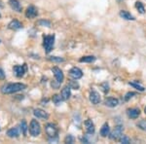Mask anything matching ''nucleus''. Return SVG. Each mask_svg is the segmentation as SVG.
<instances>
[{"label":"nucleus","instance_id":"obj_34","mask_svg":"<svg viewBox=\"0 0 146 144\" xmlns=\"http://www.w3.org/2000/svg\"><path fill=\"white\" fill-rule=\"evenodd\" d=\"M52 87H53V89H58L60 88V83L58 81H53L52 82Z\"/></svg>","mask_w":146,"mask_h":144},{"label":"nucleus","instance_id":"obj_26","mask_svg":"<svg viewBox=\"0 0 146 144\" xmlns=\"http://www.w3.org/2000/svg\"><path fill=\"white\" fill-rule=\"evenodd\" d=\"M129 84L131 85V86H133V88H135L136 90H138V91H139V92H143V91H144V88H143L142 86H140L139 84L135 83V82H129Z\"/></svg>","mask_w":146,"mask_h":144},{"label":"nucleus","instance_id":"obj_19","mask_svg":"<svg viewBox=\"0 0 146 144\" xmlns=\"http://www.w3.org/2000/svg\"><path fill=\"white\" fill-rule=\"evenodd\" d=\"M109 133H110L109 125H108L107 123H105V124H103V126L101 127V129H100V135L102 136V137H106L107 135H109Z\"/></svg>","mask_w":146,"mask_h":144},{"label":"nucleus","instance_id":"obj_10","mask_svg":"<svg viewBox=\"0 0 146 144\" xmlns=\"http://www.w3.org/2000/svg\"><path fill=\"white\" fill-rule=\"evenodd\" d=\"M84 125H85V129H86L87 133L93 134L94 133H95L96 127H95V125H94V123H93L92 120H90V119L86 120L85 123H84Z\"/></svg>","mask_w":146,"mask_h":144},{"label":"nucleus","instance_id":"obj_35","mask_svg":"<svg viewBox=\"0 0 146 144\" xmlns=\"http://www.w3.org/2000/svg\"><path fill=\"white\" fill-rule=\"evenodd\" d=\"M5 79V73H4L3 69L0 67V80H4Z\"/></svg>","mask_w":146,"mask_h":144},{"label":"nucleus","instance_id":"obj_27","mask_svg":"<svg viewBox=\"0 0 146 144\" xmlns=\"http://www.w3.org/2000/svg\"><path fill=\"white\" fill-rule=\"evenodd\" d=\"M38 25H41V27H51V22L50 21H47V20H41L38 22Z\"/></svg>","mask_w":146,"mask_h":144},{"label":"nucleus","instance_id":"obj_1","mask_svg":"<svg viewBox=\"0 0 146 144\" xmlns=\"http://www.w3.org/2000/svg\"><path fill=\"white\" fill-rule=\"evenodd\" d=\"M27 89V85L23 83H11V84H6L1 88L2 94H15L18 92H21L23 90Z\"/></svg>","mask_w":146,"mask_h":144},{"label":"nucleus","instance_id":"obj_25","mask_svg":"<svg viewBox=\"0 0 146 144\" xmlns=\"http://www.w3.org/2000/svg\"><path fill=\"white\" fill-rule=\"evenodd\" d=\"M52 100H53V102H55L56 105H58L60 102H62V100H63L62 96H58V94H55V96H53V98H52Z\"/></svg>","mask_w":146,"mask_h":144},{"label":"nucleus","instance_id":"obj_30","mask_svg":"<svg viewBox=\"0 0 146 144\" xmlns=\"http://www.w3.org/2000/svg\"><path fill=\"white\" fill-rule=\"evenodd\" d=\"M137 127L142 131H146V120H141L137 123Z\"/></svg>","mask_w":146,"mask_h":144},{"label":"nucleus","instance_id":"obj_36","mask_svg":"<svg viewBox=\"0 0 146 144\" xmlns=\"http://www.w3.org/2000/svg\"><path fill=\"white\" fill-rule=\"evenodd\" d=\"M144 112H145V114H146V107L144 108Z\"/></svg>","mask_w":146,"mask_h":144},{"label":"nucleus","instance_id":"obj_13","mask_svg":"<svg viewBox=\"0 0 146 144\" xmlns=\"http://www.w3.org/2000/svg\"><path fill=\"white\" fill-rule=\"evenodd\" d=\"M104 104L107 106V107H116L117 105L119 104V100L115 98H106L104 100Z\"/></svg>","mask_w":146,"mask_h":144},{"label":"nucleus","instance_id":"obj_33","mask_svg":"<svg viewBox=\"0 0 146 144\" xmlns=\"http://www.w3.org/2000/svg\"><path fill=\"white\" fill-rule=\"evenodd\" d=\"M133 96H135V93H128L126 96H125V100H126V101L129 100Z\"/></svg>","mask_w":146,"mask_h":144},{"label":"nucleus","instance_id":"obj_14","mask_svg":"<svg viewBox=\"0 0 146 144\" xmlns=\"http://www.w3.org/2000/svg\"><path fill=\"white\" fill-rule=\"evenodd\" d=\"M127 114L131 119H136L140 115V110L138 108H131V109L127 111Z\"/></svg>","mask_w":146,"mask_h":144},{"label":"nucleus","instance_id":"obj_37","mask_svg":"<svg viewBox=\"0 0 146 144\" xmlns=\"http://www.w3.org/2000/svg\"><path fill=\"white\" fill-rule=\"evenodd\" d=\"M0 18H1V14H0Z\"/></svg>","mask_w":146,"mask_h":144},{"label":"nucleus","instance_id":"obj_32","mask_svg":"<svg viewBox=\"0 0 146 144\" xmlns=\"http://www.w3.org/2000/svg\"><path fill=\"white\" fill-rule=\"evenodd\" d=\"M101 88H102V91L104 92V94H107L109 92V85L107 84V82L101 84Z\"/></svg>","mask_w":146,"mask_h":144},{"label":"nucleus","instance_id":"obj_20","mask_svg":"<svg viewBox=\"0 0 146 144\" xmlns=\"http://www.w3.org/2000/svg\"><path fill=\"white\" fill-rule=\"evenodd\" d=\"M120 16H121L123 19H125V20H128V21H135V17H133V15H131V13H129L128 11L122 10L120 12Z\"/></svg>","mask_w":146,"mask_h":144},{"label":"nucleus","instance_id":"obj_24","mask_svg":"<svg viewBox=\"0 0 146 144\" xmlns=\"http://www.w3.org/2000/svg\"><path fill=\"white\" fill-rule=\"evenodd\" d=\"M68 86L70 87V89H73V90H78L79 89V84L77 81H73V80H70L69 83H68Z\"/></svg>","mask_w":146,"mask_h":144},{"label":"nucleus","instance_id":"obj_11","mask_svg":"<svg viewBox=\"0 0 146 144\" xmlns=\"http://www.w3.org/2000/svg\"><path fill=\"white\" fill-rule=\"evenodd\" d=\"M33 114H34V116L36 117V118H38V119L47 120L49 118V114H48V113L45 112V111L42 110V109H39V108H37V109H34Z\"/></svg>","mask_w":146,"mask_h":144},{"label":"nucleus","instance_id":"obj_15","mask_svg":"<svg viewBox=\"0 0 146 144\" xmlns=\"http://www.w3.org/2000/svg\"><path fill=\"white\" fill-rule=\"evenodd\" d=\"M9 5L11 6V8L14 11L19 12V13L22 12V5L18 0H9Z\"/></svg>","mask_w":146,"mask_h":144},{"label":"nucleus","instance_id":"obj_4","mask_svg":"<svg viewBox=\"0 0 146 144\" xmlns=\"http://www.w3.org/2000/svg\"><path fill=\"white\" fill-rule=\"evenodd\" d=\"M28 129H29V133L32 136H38L40 133H41V127H40V124L37 122V120H31L29 124V127H28Z\"/></svg>","mask_w":146,"mask_h":144},{"label":"nucleus","instance_id":"obj_29","mask_svg":"<svg viewBox=\"0 0 146 144\" xmlns=\"http://www.w3.org/2000/svg\"><path fill=\"white\" fill-rule=\"evenodd\" d=\"M120 142L121 143H124V144H129L131 143V139H129L127 135H122L121 137H120Z\"/></svg>","mask_w":146,"mask_h":144},{"label":"nucleus","instance_id":"obj_17","mask_svg":"<svg viewBox=\"0 0 146 144\" xmlns=\"http://www.w3.org/2000/svg\"><path fill=\"white\" fill-rule=\"evenodd\" d=\"M8 27L12 30H19L23 28V23L21 22H19L18 20H14L8 25Z\"/></svg>","mask_w":146,"mask_h":144},{"label":"nucleus","instance_id":"obj_5","mask_svg":"<svg viewBox=\"0 0 146 144\" xmlns=\"http://www.w3.org/2000/svg\"><path fill=\"white\" fill-rule=\"evenodd\" d=\"M123 131H124L123 127L116 126L115 129H113L112 133H110V135H109L110 139H112V140H118V139H120V137L122 136V134H123Z\"/></svg>","mask_w":146,"mask_h":144},{"label":"nucleus","instance_id":"obj_16","mask_svg":"<svg viewBox=\"0 0 146 144\" xmlns=\"http://www.w3.org/2000/svg\"><path fill=\"white\" fill-rule=\"evenodd\" d=\"M70 96H71V89H70V87L69 86L64 87L62 90V93H60V96L62 98V100H67L70 98Z\"/></svg>","mask_w":146,"mask_h":144},{"label":"nucleus","instance_id":"obj_22","mask_svg":"<svg viewBox=\"0 0 146 144\" xmlns=\"http://www.w3.org/2000/svg\"><path fill=\"white\" fill-rule=\"evenodd\" d=\"M20 129H21V131H22V133H23V135H27V129H28V127H27V122H25V120H23V121L21 122V124H20Z\"/></svg>","mask_w":146,"mask_h":144},{"label":"nucleus","instance_id":"obj_18","mask_svg":"<svg viewBox=\"0 0 146 144\" xmlns=\"http://www.w3.org/2000/svg\"><path fill=\"white\" fill-rule=\"evenodd\" d=\"M7 135L10 138H16L20 135V131L18 127H12V129L7 131Z\"/></svg>","mask_w":146,"mask_h":144},{"label":"nucleus","instance_id":"obj_7","mask_svg":"<svg viewBox=\"0 0 146 144\" xmlns=\"http://www.w3.org/2000/svg\"><path fill=\"white\" fill-rule=\"evenodd\" d=\"M69 76L73 78L74 80H78L83 76V72H82V70L78 67H72L71 69L69 70Z\"/></svg>","mask_w":146,"mask_h":144},{"label":"nucleus","instance_id":"obj_23","mask_svg":"<svg viewBox=\"0 0 146 144\" xmlns=\"http://www.w3.org/2000/svg\"><path fill=\"white\" fill-rule=\"evenodd\" d=\"M135 8L137 9L138 12H139L140 14H144V12H145L144 6H143V4L141 3L140 1H136L135 2Z\"/></svg>","mask_w":146,"mask_h":144},{"label":"nucleus","instance_id":"obj_2","mask_svg":"<svg viewBox=\"0 0 146 144\" xmlns=\"http://www.w3.org/2000/svg\"><path fill=\"white\" fill-rule=\"evenodd\" d=\"M45 131H46L47 135H48L51 139H54V138L58 137V127H56L55 124H53V123H48V124H46Z\"/></svg>","mask_w":146,"mask_h":144},{"label":"nucleus","instance_id":"obj_28","mask_svg":"<svg viewBox=\"0 0 146 144\" xmlns=\"http://www.w3.org/2000/svg\"><path fill=\"white\" fill-rule=\"evenodd\" d=\"M49 60L53 61V62H62V61H64V60L62 58H60V56H50Z\"/></svg>","mask_w":146,"mask_h":144},{"label":"nucleus","instance_id":"obj_12","mask_svg":"<svg viewBox=\"0 0 146 144\" xmlns=\"http://www.w3.org/2000/svg\"><path fill=\"white\" fill-rule=\"evenodd\" d=\"M90 100L91 102L93 103V104H98V103L100 102V94L98 93V92L96 91H92L91 94H90Z\"/></svg>","mask_w":146,"mask_h":144},{"label":"nucleus","instance_id":"obj_31","mask_svg":"<svg viewBox=\"0 0 146 144\" xmlns=\"http://www.w3.org/2000/svg\"><path fill=\"white\" fill-rule=\"evenodd\" d=\"M64 142L65 143H69V144H72L74 142V137L71 135V134H68V135L65 136L64 138Z\"/></svg>","mask_w":146,"mask_h":144},{"label":"nucleus","instance_id":"obj_6","mask_svg":"<svg viewBox=\"0 0 146 144\" xmlns=\"http://www.w3.org/2000/svg\"><path fill=\"white\" fill-rule=\"evenodd\" d=\"M13 70H14V73L15 75L17 76L18 78H21L23 77V75L25 74V72L27 71V65L25 64H23V65H15L13 67Z\"/></svg>","mask_w":146,"mask_h":144},{"label":"nucleus","instance_id":"obj_21","mask_svg":"<svg viewBox=\"0 0 146 144\" xmlns=\"http://www.w3.org/2000/svg\"><path fill=\"white\" fill-rule=\"evenodd\" d=\"M96 60V56H85L79 60L80 62H94Z\"/></svg>","mask_w":146,"mask_h":144},{"label":"nucleus","instance_id":"obj_3","mask_svg":"<svg viewBox=\"0 0 146 144\" xmlns=\"http://www.w3.org/2000/svg\"><path fill=\"white\" fill-rule=\"evenodd\" d=\"M54 43H55V35L54 34L47 35V36L44 37L43 46H44V48H45L47 54H49L52 50H53Z\"/></svg>","mask_w":146,"mask_h":144},{"label":"nucleus","instance_id":"obj_9","mask_svg":"<svg viewBox=\"0 0 146 144\" xmlns=\"http://www.w3.org/2000/svg\"><path fill=\"white\" fill-rule=\"evenodd\" d=\"M52 71L54 73V76H55L56 81H58L60 83H62L63 79H64V76H63V73L62 70H60V68L53 67L52 68Z\"/></svg>","mask_w":146,"mask_h":144},{"label":"nucleus","instance_id":"obj_38","mask_svg":"<svg viewBox=\"0 0 146 144\" xmlns=\"http://www.w3.org/2000/svg\"><path fill=\"white\" fill-rule=\"evenodd\" d=\"M0 43H1V40H0Z\"/></svg>","mask_w":146,"mask_h":144},{"label":"nucleus","instance_id":"obj_8","mask_svg":"<svg viewBox=\"0 0 146 144\" xmlns=\"http://www.w3.org/2000/svg\"><path fill=\"white\" fill-rule=\"evenodd\" d=\"M38 15V11L34 6H29L25 11V17L27 19H34Z\"/></svg>","mask_w":146,"mask_h":144}]
</instances>
